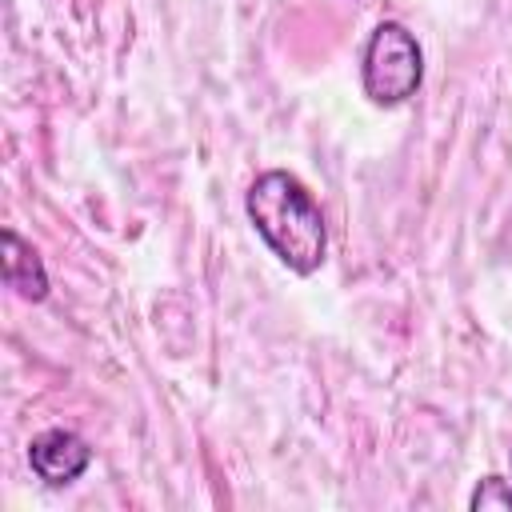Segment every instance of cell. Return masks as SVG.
Here are the masks:
<instances>
[{
	"instance_id": "6da1fadb",
	"label": "cell",
	"mask_w": 512,
	"mask_h": 512,
	"mask_svg": "<svg viewBox=\"0 0 512 512\" xmlns=\"http://www.w3.org/2000/svg\"><path fill=\"white\" fill-rule=\"evenodd\" d=\"M244 212L256 228V236L272 248V256L296 272L312 276L324 264L328 252V224L316 204V196L284 168L260 172L244 192Z\"/></svg>"
},
{
	"instance_id": "5b68a950",
	"label": "cell",
	"mask_w": 512,
	"mask_h": 512,
	"mask_svg": "<svg viewBox=\"0 0 512 512\" xmlns=\"http://www.w3.org/2000/svg\"><path fill=\"white\" fill-rule=\"evenodd\" d=\"M468 508H472V512H488V508L512 512V480H504V476H484V480L472 488Z\"/></svg>"
},
{
	"instance_id": "7a4b0ae2",
	"label": "cell",
	"mask_w": 512,
	"mask_h": 512,
	"mask_svg": "<svg viewBox=\"0 0 512 512\" xmlns=\"http://www.w3.org/2000/svg\"><path fill=\"white\" fill-rule=\"evenodd\" d=\"M360 80L372 104L380 108L408 104L424 84V52L416 32H408L400 20H380L364 44Z\"/></svg>"
},
{
	"instance_id": "3957f363",
	"label": "cell",
	"mask_w": 512,
	"mask_h": 512,
	"mask_svg": "<svg viewBox=\"0 0 512 512\" xmlns=\"http://www.w3.org/2000/svg\"><path fill=\"white\" fill-rule=\"evenodd\" d=\"M88 464H92V448L72 428H44L28 444V468L48 488H68L72 480H80L88 472Z\"/></svg>"
},
{
	"instance_id": "277c9868",
	"label": "cell",
	"mask_w": 512,
	"mask_h": 512,
	"mask_svg": "<svg viewBox=\"0 0 512 512\" xmlns=\"http://www.w3.org/2000/svg\"><path fill=\"white\" fill-rule=\"evenodd\" d=\"M0 268H4V284H8L20 300L40 304V300L48 296L44 260H40V252H36L16 228H4V232H0Z\"/></svg>"
}]
</instances>
